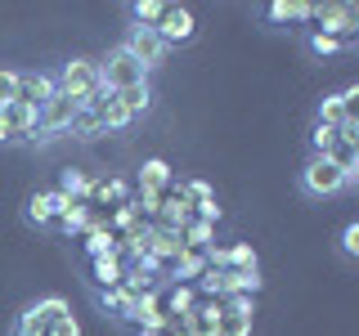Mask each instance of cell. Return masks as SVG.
<instances>
[{
    "mask_svg": "<svg viewBox=\"0 0 359 336\" xmlns=\"http://www.w3.org/2000/svg\"><path fill=\"white\" fill-rule=\"evenodd\" d=\"M194 220V202H189L180 188H171V193L162 197V211H157V224L162 229H184V224Z\"/></svg>",
    "mask_w": 359,
    "mask_h": 336,
    "instance_id": "8fae6325",
    "label": "cell"
},
{
    "mask_svg": "<svg viewBox=\"0 0 359 336\" xmlns=\"http://www.w3.org/2000/svg\"><path fill=\"white\" fill-rule=\"evenodd\" d=\"M216 332L220 336H252V318H243V314H220Z\"/></svg>",
    "mask_w": 359,
    "mask_h": 336,
    "instance_id": "1f68e13d",
    "label": "cell"
},
{
    "mask_svg": "<svg viewBox=\"0 0 359 336\" xmlns=\"http://www.w3.org/2000/svg\"><path fill=\"white\" fill-rule=\"evenodd\" d=\"M341 255H346V260L359 255V224H346V229H341Z\"/></svg>",
    "mask_w": 359,
    "mask_h": 336,
    "instance_id": "8d00e7d4",
    "label": "cell"
},
{
    "mask_svg": "<svg viewBox=\"0 0 359 336\" xmlns=\"http://www.w3.org/2000/svg\"><path fill=\"white\" fill-rule=\"evenodd\" d=\"M86 251H90V260H95V255L117 251V233H112V224H108L104 216L90 220V229H86Z\"/></svg>",
    "mask_w": 359,
    "mask_h": 336,
    "instance_id": "9a60e30c",
    "label": "cell"
},
{
    "mask_svg": "<svg viewBox=\"0 0 359 336\" xmlns=\"http://www.w3.org/2000/svg\"><path fill=\"white\" fill-rule=\"evenodd\" d=\"M194 305H198V287L194 283H175L171 291H166V309L162 314H166V318H184Z\"/></svg>",
    "mask_w": 359,
    "mask_h": 336,
    "instance_id": "e0dca14e",
    "label": "cell"
},
{
    "mask_svg": "<svg viewBox=\"0 0 359 336\" xmlns=\"http://www.w3.org/2000/svg\"><path fill=\"white\" fill-rule=\"evenodd\" d=\"M121 50H126L130 59L144 67V72H157V67L171 59V50L162 45V36H157L153 27H130V31H126V41H121Z\"/></svg>",
    "mask_w": 359,
    "mask_h": 336,
    "instance_id": "277c9868",
    "label": "cell"
},
{
    "mask_svg": "<svg viewBox=\"0 0 359 336\" xmlns=\"http://www.w3.org/2000/svg\"><path fill=\"white\" fill-rule=\"evenodd\" d=\"M306 50L314 54V59H328V54H337V50H346V41H337V36H328V31H310V36H306Z\"/></svg>",
    "mask_w": 359,
    "mask_h": 336,
    "instance_id": "83f0119b",
    "label": "cell"
},
{
    "mask_svg": "<svg viewBox=\"0 0 359 336\" xmlns=\"http://www.w3.org/2000/svg\"><path fill=\"white\" fill-rule=\"evenodd\" d=\"M67 206H72V197H67L63 188H45V193H32V197H27L22 220H27L32 229H50L59 216H67Z\"/></svg>",
    "mask_w": 359,
    "mask_h": 336,
    "instance_id": "8992f818",
    "label": "cell"
},
{
    "mask_svg": "<svg viewBox=\"0 0 359 336\" xmlns=\"http://www.w3.org/2000/svg\"><path fill=\"white\" fill-rule=\"evenodd\" d=\"M59 188H63V193L72 197V202H86L90 193H95V179H90L86 171H76V166H67L63 179H59Z\"/></svg>",
    "mask_w": 359,
    "mask_h": 336,
    "instance_id": "44dd1931",
    "label": "cell"
},
{
    "mask_svg": "<svg viewBox=\"0 0 359 336\" xmlns=\"http://www.w3.org/2000/svg\"><path fill=\"white\" fill-rule=\"evenodd\" d=\"M310 18L319 22V31H328V36H337V41H346L359 27V9L355 5H314Z\"/></svg>",
    "mask_w": 359,
    "mask_h": 336,
    "instance_id": "9c48e42d",
    "label": "cell"
},
{
    "mask_svg": "<svg viewBox=\"0 0 359 336\" xmlns=\"http://www.w3.org/2000/svg\"><path fill=\"white\" fill-rule=\"evenodd\" d=\"M14 76H18V72H9V67H0V108H5L9 99H14Z\"/></svg>",
    "mask_w": 359,
    "mask_h": 336,
    "instance_id": "74e56055",
    "label": "cell"
},
{
    "mask_svg": "<svg viewBox=\"0 0 359 336\" xmlns=\"http://www.w3.org/2000/svg\"><path fill=\"white\" fill-rule=\"evenodd\" d=\"M95 296H99V309L112 314V318H121V314L130 309V300H135L126 287H104V291H95Z\"/></svg>",
    "mask_w": 359,
    "mask_h": 336,
    "instance_id": "603a6c76",
    "label": "cell"
},
{
    "mask_svg": "<svg viewBox=\"0 0 359 336\" xmlns=\"http://www.w3.org/2000/svg\"><path fill=\"white\" fill-rule=\"evenodd\" d=\"M67 134H72V139H86V144H90V139H99V134H104V121H99L90 108H81V112H76V121L67 126Z\"/></svg>",
    "mask_w": 359,
    "mask_h": 336,
    "instance_id": "d4e9b609",
    "label": "cell"
},
{
    "mask_svg": "<svg viewBox=\"0 0 359 336\" xmlns=\"http://www.w3.org/2000/svg\"><path fill=\"white\" fill-rule=\"evenodd\" d=\"M99 81H104L108 94H117V90H130V85H140V81H149V72H144L140 63L130 59L126 50H108L104 59H99Z\"/></svg>",
    "mask_w": 359,
    "mask_h": 336,
    "instance_id": "3957f363",
    "label": "cell"
},
{
    "mask_svg": "<svg viewBox=\"0 0 359 336\" xmlns=\"http://www.w3.org/2000/svg\"><path fill=\"white\" fill-rule=\"evenodd\" d=\"M328 162L337 166V171L346 175V184H359V144H346V139H332V148H328Z\"/></svg>",
    "mask_w": 359,
    "mask_h": 336,
    "instance_id": "5bb4252c",
    "label": "cell"
},
{
    "mask_svg": "<svg viewBox=\"0 0 359 336\" xmlns=\"http://www.w3.org/2000/svg\"><path fill=\"white\" fill-rule=\"evenodd\" d=\"M166 314H162V287H153V291H144V296H135L130 300V309L121 314V323H135V328H153V323H162Z\"/></svg>",
    "mask_w": 359,
    "mask_h": 336,
    "instance_id": "30bf717a",
    "label": "cell"
},
{
    "mask_svg": "<svg viewBox=\"0 0 359 336\" xmlns=\"http://www.w3.org/2000/svg\"><path fill=\"white\" fill-rule=\"evenodd\" d=\"M162 0H130L126 5V14L135 18V27H157V18H162Z\"/></svg>",
    "mask_w": 359,
    "mask_h": 336,
    "instance_id": "cb8c5ba5",
    "label": "cell"
},
{
    "mask_svg": "<svg viewBox=\"0 0 359 336\" xmlns=\"http://www.w3.org/2000/svg\"><path fill=\"white\" fill-rule=\"evenodd\" d=\"M76 112H81V104H76V99L54 94L50 104L41 108V144H50V139H59V134H67V126L76 121Z\"/></svg>",
    "mask_w": 359,
    "mask_h": 336,
    "instance_id": "ba28073f",
    "label": "cell"
},
{
    "mask_svg": "<svg viewBox=\"0 0 359 336\" xmlns=\"http://www.w3.org/2000/svg\"><path fill=\"white\" fill-rule=\"evenodd\" d=\"M180 193H184V197H189V202H194V206H198V202L216 197V188H211L207 179H189V184H180Z\"/></svg>",
    "mask_w": 359,
    "mask_h": 336,
    "instance_id": "836d02e7",
    "label": "cell"
},
{
    "mask_svg": "<svg viewBox=\"0 0 359 336\" xmlns=\"http://www.w3.org/2000/svg\"><path fill=\"white\" fill-rule=\"evenodd\" d=\"M229 269H238V274L261 269V260H256V246H252V242H233V246H229Z\"/></svg>",
    "mask_w": 359,
    "mask_h": 336,
    "instance_id": "4316f807",
    "label": "cell"
},
{
    "mask_svg": "<svg viewBox=\"0 0 359 336\" xmlns=\"http://www.w3.org/2000/svg\"><path fill=\"white\" fill-rule=\"evenodd\" d=\"M341 117H351V108H346V99L341 94H323L319 99V108H314V121H319V126H341Z\"/></svg>",
    "mask_w": 359,
    "mask_h": 336,
    "instance_id": "ffe728a7",
    "label": "cell"
},
{
    "mask_svg": "<svg viewBox=\"0 0 359 336\" xmlns=\"http://www.w3.org/2000/svg\"><path fill=\"white\" fill-rule=\"evenodd\" d=\"M54 85H59V94L76 99L81 108H90L99 94H104V81H99V59H67L63 72L54 76Z\"/></svg>",
    "mask_w": 359,
    "mask_h": 336,
    "instance_id": "6da1fadb",
    "label": "cell"
},
{
    "mask_svg": "<svg viewBox=\"0 0 359 336\" xmlns=\"http://www.w3.org/2000/svg\"><path fill=\"white\" fill-rule=\"evenodd\" d=\"M54 94H59V85H54L50 72H18L14 76V99H9V104H22V108L41 112Z\"/></svg>",
    "mask_w": 359,
    "mask_h": 336,
    "instance_id": "52a82bcc",
    "label": "cell"
},
{
    "mask_svg": "<svg viewBox=\"0 0 359 336\" xmlns=\"http://www.w3.org/2000/svg\"><path fill=\"white\" fill-rule=\"evenodd\" d=\"M175 336H184V328H180V332H175Z\"/></svg>",
    "mask_w": 359,
    "mask_h": 336,
    "instance_id": "f35d334b",
    "label": "cell"
},
{
    "mask_svg": "<svg viewBox=\"0 0 359 336\" xmlns=\"http://www.w3.org/2000/svg\"><path fill=\"white\" fill-rule=\"evenodd\" d=\"M153 31L162 36L166 50H180V45H189L198 36V18H194V9H184V5H166Z\"/></svg>",
    "mask_w": 359,
    "mask_h": 336,
    "instance_id": "5b68a950",
    "label": "cell"
},
{
    "mask_svg": "<svg viewBox=\"0 0 359 336\" xmlns=\"http://www.w3.org/2000/svg\"><path fill=\"white\" fill-rule=\"evenodd\" d=\"M346 188H351V184H346V175L337 171L328 157H310V162L301 166V193H306V197H319L323 202V197L346 193Z\"/></svg>",
    "mask_w": 359,
    "mask_h": 336,
    "instance_id": "7a4b0ae2",
    "label": "cell"
},
{
    "mask_svg": "<svg viewBox=\"0 0 359 336\" xmlns=\"http://www.w3.org/2000/svg\"><path fill=\"white\" fill-rule=\"evenodd\" d=\"M202 269H207V255L189 246V251L180 255L175 265H171V278H175V283H198V278H202Z\"/></svg>",
    "mask_w": 359,
    "mask_h": 336,
    "instance_id": "d6986e66",
    "label": "cell"
},
{
    "mask_svg": "<svg viewBox=\"0 0 359 336\" xmlns=\"http://www.w3.org/2000/svg\"><path fill=\"white\" fill-rule=\"evenodd\" d=\"M121 274H126V265H121V255H117V251L95 255V260H90V278H95V291H104V287H121Z\"/></svg>",
    "mask_w": 359,
    "mask_h": 336,
    "instance_id": "4fadbf2b",
    "label": "cell"
},
{
    "mask_svg": "<svg viewBox=\"0 0 359 336\" xmlns=\"http://www.w3.org/2000/svg\"><path fill=\"white\" fill-rule=\"evenodd\" d=\"M117 99H121V108H126L130 117H140V112H149V104H153V85L140 81V85H130V90H117Z\"/></svg>",
    "mask_w": 359,
    "mask_h": 336,
    "instance_id": "7402d4cb",
    "label": "cell"
},
{
    "mask_svg": "<svg viewBox=\"0 0 359 336\" xmlns=\"http://www.w3.org/2000/svg\"><path fill=\"white\" fill-rule=\"evenodd\" d=\"M140 188H149V193H162V188H171V166H166L162 157H149V162L140 166Z\"/></svg>",
    "mask_w": 359,
    "mask_h": 336,
    "instance_id": "ac0fdd59",
    "label": "cell"
},
{
    "mask_svg": "<svg viewBox=\"0 0 359 336\" xmlns=\"http://www.w3.org/2000/svg\"><path fill=\"white\" fill-rule=\"evenodd\" d=\"M90 112H95V117L104 121V134H108V130H126L130 121H135L130 112L121 108V99H117V94H108V90H104V94L95 99V104H90Z\"/></svg>",
    "mask_w": 359,
    "mask_h": 336,
    "instance_id": "7c38bea8",
    "label": "cell"
},
{
    "mask_svg": "<svg viewBox=\"0 0 359 336\" xmlns=\"http://www.w3.org/2000/svg\"><path fill=\"white\" fill-rule=\"evenodd\" d=\"M112 224H117V229H135V224H144L140 220V211H135V202H121V206H117V216H112Z\"/></svg>",
    "mask_w": 359,
    "mask_h": 336,
    "instance_id": "e575fe53",
    "label": "cell"
},
{
    "mask_svg": "<svg viewBox=\"0 0 359 336\" xmlns=\"http://www.w3.org/2000/svg\"><path fill=\"white\" fill-rule=\"evenodd\" d=\"M95 202H130V193H126V184H121V179H104V184H95V193H90Z\"/></svg>",
    "mask_w": 359,
    "mask_h": 336,
    "instance_id": "f546056e",
    "label": "cell"
},
{
    "mask_svg": "<svg viewBox=\"0 0 359 336\" xmlns=\"http://www.w3.org/2000/svg\"><path fill=\"white\" fill-rule=\"evenodd\" d=\"M50 336H81V323H76V314H63V318L50 323Z\"/></svg>",
    "mask_w": 359,
    "mask_h": 336,
    "instance_id": "d590c367",
    "label": "cell"
},
{
    "mask_svg": "<svg viewBox=\"0 0 359 336\" xmlns=\"http://www.w3.org/2000/svg\"><path fill=\"white\" fill-rule=\"evenodd\" d=\"M90 220H95V211H90L86 202H72V206H67V216H59L50 229L63 233V238H72V233H86V229H90Z\"/></svg>",
    "mask_w": 359,
    "mask_h": 336,
    "instance_id": "2e32d148",
    "label": "cell"
},
{
    "mask_svg": "<svg viewBox=\"0 0 359 336\" xmlns=\"http://www.w3.org/2000/svg\"><path fill=\"white\" fill-rule=\"evenodd\" d=\"M332 139H337V130H332V126H319V121H314V130H310V157H328Z\"/></svg>",
    "mask_w": 359,
    "mask_h": 336,
    "instance_id": "4dcf8cb0",
    "label": "cell"
},
{
    "mask_svg": "<svg viewBox=\"0 0 359 336\" xmlns=\"http://www.w3.org/2000/svg\"><path fill=\"white\" fill-rule=\"evenodd\" d=\"M310 9L314 5H306V0H297V5H265V18L269 22H306Z\"/></svg>",
    "mask_w": 359,
    "mask_h": 336,
    "instance_id": "484cf974",
    "label": "cell"
},
{
    "mask_svg": "<svg viewBox=\"0 0 359 336\" xmlns=\"http://www.w3.org/2000/svg\"><path fill=\"white\" fill-rule=\"evenodd\" d=\"M224 314H243V318H252V314H256V296L229 291V296H224Z\"/></svg>",
    "mask_w": 359,
    "mask_h": 336,
    "instance_id": "d6a6232c",
    "label": "cell"
},
{
    "mask_svg": "<svg viewBox=\"0 0 359 336\" xmlns=\"http://www.w3.org/2000/svg\"><path fill=\"white\" fill-rule=\"evenodd\" d=\"M32 309H36L41 323H54V318H63V314H72L63 296H41V300H32Z\"/></svg>",
    "mask_w": 359,
    "mask_h": 336,
    "instance_id": "f1b7e54d",
    "label": "cell"
}]
</instances>
